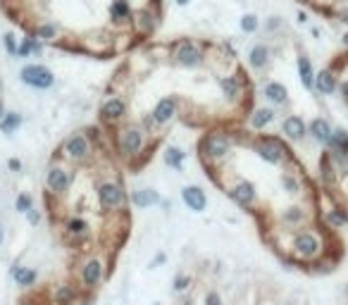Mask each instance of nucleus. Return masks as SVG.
<instances>
[{
	"instance_id": "41",
	"label": "nucleus",
	"mask_w": 348,
	"mask_h": 305,
	"mask_svg": "<svg viewBox=\"0 0 348 305\" xmlns=\"http://www.w3.org/2000/svg\"><path fill=\"white\" fill-rule=\"evenodd\" d=\"M3 239H5V234H3V229H0V246H3Z\"/></svg>"
},
{
	"instance_id": "5",
	"label": "nucleus",
	"mask_w": 348,
	"mask_h": 305,
	"mask_svg": "<svg viewBox=\"0 0 348 305\" xmlns=\"http://www.w3.org/2000/svg\"><path fill=\"white\" fill-rule=\"evenodd\" d=\"M229 148H231V141H229V136H224V134H210L208 138H205V143H203L205 155L212 158V160H222V158H227Z\"/></svg>"
},
{
	"instance_id": "43",
	"label": "nucleus",
	"mask_w": 348,
	"mask_h": 305,
	"mask_svg": "<svg viewBox=\"0 0 348 305\" xmlns=\"http://www.w3.org/2000/svg\"><path fill=\"white\" fill-rule=\"evenodd\" d=\"M343 43H346V45H348V34H343Z\"/></svg>"
},
{
	"instance_id": "14",
	"label": "nucleus",
	"mask_w": 348,
	"mask_h": 305,
	"mask_svg": "<svg viewBox=\"0 0 348 305\" xmlns=\"http://www.w3.org/2000/svg\"><path fill=\"white\" fill-rule=\"evenodd\" d=\"M174 110H177L174 100L172 98H162L160 103H157L155 112H153V119H155L157 124H167V122L174 117Z\"/></svg>"
},
{
	"instance_id": "15",
	"label": "nucleus",
	"mask_w": 348,
	"mask_h": 305,
	"mask_svg": "<svg viewBox=\"0 0 348 305\" xmlns=\"http://www.w3.org/2000/svg\"><path fill=\"white\" fill-rule=\"evenodd\" d=\"M284 134L291 138V141H301L303 136H305V124H303L301 117H289V119H284Z\"/></svg>"
},
{
	"instance_id": "45",
	"label": "nucleus",
	"mask_w": 348,
	"mask_h": 305,
	"mask_svg": "<svg viewBox=\"0 0 348 305\" xmlns=\"http://www.w3.org/2000/svg\"><path fill=\"white\" fill-rule=\"evenodd\" d=\"M182 305H193V303H191V300H186V303H182Z\"/></svg>"
},
{
	"instance_id": "30",
	"label": "nucleus",
	"mask_w": 348,
	"mask_h": 305,
	"mask_svg": "<svg viewBox=\"0 0 348 305\" xmlns=\"http://www.w3.org/2000/svg\"><path fill=\"white\" fill-rule=\"evenodd\" d=\"M222 86H224V93H227L229 98H234L238 93V81L234 79V77H227V79L222 81Z\"/></svg>"
},
{
	"instance_id": "28",
	"label": "nucleus",
	"mask_w": 348,
	"mask_h": 305,
	"mask_svg": "<svg viewBox=\"0 0 348 305\" xmlns=\"http://www.w3.org/2000/svg\"><path fill=\"white\" fill-rule=\"evenodd\" d=\"M127 15H129L127 0H115V3H112V17L122 19V17H127Z\"/></svg>"
},
{
	"instance_id": "24",
	"label": "nucleus",
	"mask_w": 348,
	"mask_h": 305,
	"mask_svg": "<svg viewBox=\"0 0 348 305\" xmlns=\"http://www.w3.org/2000/svg\"><path fill=\"white\" fill-rule=\"evenodd\" d=\"M267 57H270V50H267L265 45H255L253 50H250V64L260 69V67H265L267 64Z\"/></svg>"
},
{
	"instance_id": "38",
	"label": "nucleus",
	"mask_w": 348,
	"mask_h": 305,
	"mask_svg": "<svg viewBox=\"0 0 348 305\" xmlns=\"http://www.w3.org/2000/svg\"><path fill=\"white\" fill-rule=\"evenodd\" d=\"M141 19H143V22H141V27H143V29H148V27H153V22H148V19H153V17H148L146 12H143V15H141Z\"/></svg>"
},
{
	"instance_id": "31",
	"label": "nucleus",
	"mask_w": 348,
	"mask_h": 305,
	"mask_svg": "<svg viewBox=\"0 0 348 305\" xmlns=\"http://www.w3.org/2000/svg\"><path fill=\"white\" fill-rule=\"evenodd\" d=\"M241 27H243V31H255L257 29V17L255 15H246V17L241 19Z\"/></svg>"
},
{
	"instance_id": "20",
	"label": "nucleus",
	"mask_w": 348,
	"mask_h": 305,
	"mask_svg": "<svg viewBox=\"0 0 348 305\" xmlns=\"http://www.w3.org/2000/svg\"><path fill=\"white\" fill-rule=\"evenodd\" d=\"M184 160H186V152L182 150V148H177V145H169L165 150V162L169 165V167H174V170H182Z\"/></svg>"
},
{
	"instance_id": "12",
	"label": "nucleus",
	"mask_w": 348,
	"mask_h": 305,
	"mask_svg": "<svg viewBox=\"0 0 348 305\" xmlns=\"http://www.w3.org/2000/svg\"><path fill=\"white\" fill-rule=\"evenodd\" d=\"M36 269H31V267H22V265H15L12 267V279L17 281V286L22 288H29V286H34L36 284Z\"/></svg>"
},
{
	"instance_id": "9",
	"label": "nucleus",
	"mask_w": 348,
	"mask_h": 305,
	"mask_svg": "<svg viewBox=\"0 0 348 305\" xmlns=\"http://www.w3.org/2000/svg\"><path fill=\"white\" fill-rule=\"evenodd\" d=\"M141 148H143V134L138 129H124L122 136H119V150L134 158Z\"/></svg>"
},
{
	"instance_id": "8",
	"label": "nucleus",
	"mask_w": 348,
	"mask_h": 305,
	"mask_svg": "<svg viewBox=\"0 0 348 305\" xmlns=\"http://www.w3.org/2000/svg\"><path fill=\"white\" fill-rule=\"evenodd\" d=\"M182 200L186 203L189 210H193V212H203V210L208 207V196H205V191H203L201 186H184Z\"/></svg>"
},
{
	"instance_id": "37",
	"label": "nucleus",
	"mask_w": 348,
	"mask_h": 305,
	"mask_svg": "<svg viewBox=\"0 0 348 305\" xmlns=\"http://www.w3.org/2000/svg\"><path fill=\"white\" fill-rule=\"evenodd\" d=\"M162 262H165V253H160V255H157V258H155V260L150 262V269H155L157 265H162Z\"/></svg>"
},
{
	"instance_id": "13",
	"label": "nucleus",
	"mask_w": 348,
	"mask_h": 305,
	"mask_svg": "<svg viewBox=\"0 0 348 305\" xmlns=\"http://www.w3.org/2000/svg\"><path fill=\"white\" fill-rule=\"evenodd\" d=\"M79 298V291L69 284H60V286L53 291V303L55 305H74V300Z\"/></svg>"
},
{
	"instance_id": "2",
	"label": "nucleus",
	"mask_w": 348,
	"mask_h": 305,
	"mask_svg": "<svg viewBox=\"0 0 348 305\" xmlns=\"http://www.w3.org/2000/svg\"><path fill=\"white\" fill-rule=\"evenodd\" d=\"M255 150H257V155H260L265 162H270V165H282L284 160H289V150H286L277 138H260L255 143Z\"/></svg>"
},
{
	"instance_id": "27",
	"label": "nucleus",
	"mask_w": 348,
	"mask_h": 305,
	"mask_svg": "<svg viewBox=\"0 0 348 305\" xmlns=\"http://www.w3.org/2000/svg\"><path fill=\"white\" fill-rule=\"evenodd\" d=\"M189 286H191L189 274H177L174 277V293H184V291H189Z\"/></svg>"
},
{
	"instance_id": "21",
	"label": "nucleus",
	"mask_w": 348,
	"mask_h": 305,
	"mask_svg": "<svg viewBox=\"0 0 348 305\" xmlns=\"http://www.w3.org/2000/svg\"><path fill=\"white\" fill-rule=\"evenodd\" d=\"M315 86L322 91V93H334V89H336V79H334V74L331 72H320L317 74V79H315Z\"/></svg>"
},
{
	"instance_id": "36",
	"label": "nucleus",
	"mask_w": 348,
	"mask_h": 305,
	"mask_svg": "<svg viewBox=\"0 0 348 305\" xmlns=\"http://www.w3.org/2000/svg\"><path fill=\"white\" fill-rule=\"evenodd\" d=\"M5 45H8V50H10V53H17V48H15V38L10 36V34L5 36Z\"/></svg>"
},
{
	"instance_id": "44",
	"label": "nucleus",
	"mask_w": 348,
	"mask_h": 305,
	"mask_svg": "<svg viewBox=\"0 0 348 305\" xmlns=\"http://www.w3.org/2000/svg\"><path fill=\"white\" fill-rule=\"evenodd\" d=\"M3 117H5V115H3V105H0V119H3Z\"/></svg>"
},
{
	"instance_id": "34",
	"label": "nucleus",
	"mask_w": 348,
	"mask_h": 305,
	"mask_svg": "<svg viewBox=\"0 0 348 305\" xmlns=\"http://www.w3.org/2000/svg\"><path fill=\"white\" fill-rule=\"evenodd\" d=\"M27 219H29V224L31 226H36L38 222H41V212H38L36 207H31V210L27 212Z\"/></svg>"
},
{
	"instance_id": "23",
	"label": "nucleus",
	"mask_w": 348,
	"mask_h": 305,
	"mask_svg": "<svg viewBox=\"0 0 348 305\" xmlns=\"http://www.w3.org/2000/svg\"><path fill=\"white\" fill-rule=\"evenodd\" d=\"M298 72H301V81L305 89H312V64L308 57H298Z\"/></svg>"
},
{
	"instance_id": "35",
	"label": "nucleus",
	"mask_w": 348,
	"mask_h": 305,
	"mask_svg": "<svg viewBox=\"0 0 348 305\" xmlns=\"http://www.w3.org/2000/svg\"><path fill=\"white\" fill-rule=\"evenodd\" d=\"M8 167L12 172H19V170H22V162H19L17 158H10V160H8Z\"/></svg>"
},
{
	"instance_id": "39",
	"label": "nucleus",
	"mask_w": 348,
	"mask_h": 305,
	"mask_svg": "<svg viewBox=\"0 0 348 305\" xmlns=\"http://www.w3.org/2000/svg\"><path fill=\"white\" fill-rule=\"evenodd\" d=\"M29 50H31V43H24L22 48H19V55H27Z\"/></svg>"
},
{
	"instance_id": "19",
	"label": "nucleus",
	"mask_w": 348,
	"mask_h": 305,
	"mask_svg": "<svg viewBox=\"0 0 348 305\" xmlns=\"http://www.w3.org/2000/svg\"><path fill=\"white\" fill-rule=\"evenodd\" d=\"M272 119H275V112H272V110H270V108H260V110L253 112V117H250V126H253V129H265Z\"/></svg>"
},
{
	"instance_id": "25",
	"label": "nucleus",
	"mask_w": 348,
	"mask_h": 305,
	"mask_svg": "<svg viewBox=\"0 0 348 305\" xmlns=\"http://www.w3.org/2000/svg\"><path fill=\"white\" fill-rule=\"evenodd\" d=\"M86 232H89V222L81 219V217H72V219L67 222V234H72V236H83Z\"/></svg>"
},
{
	"instance_id": "10",
	"label": "nucleus",
	"mask_w": 348,
	"mask_h": 305,
	"mask_svg": "<svg viewBox=\"0 0 348 305\" xmlns=\"http://www.w3.org/2000/svg\"><path fill=\"white\" fill-rule=\"evenodd\" d=\"M229 196L236 200L238 205L241 207H250L253 203H255V198H257V191H255V186L250 184V181H246V179H241V181H236V186L229 191Z\"/></svg>"
},
{
	"instance_id": "26",
	"label": "nucleus",
	"mask_w": 348,
	"mask_h": 305,
	"mask_svg": "<svg viewBox=\"0 0 348 305\" xmlns=\"http://www.w3.org/2000/svg\"><path fill=\"white\" fill-rule=\"evenodd\" d=\"M22 124V117L15 115V112H10V115H5L3 119H0V129L5 131V134H10V131H15L17 126Z\"/></svg>"
},
{
	"instance_id": "6",
	"label": "nucleus",
	"mask_w": 348,
	"mask_h": 305,
	"mask_svg": "<svg viewBox=\"0 0 348 305\" xmlns=\"http://www.w3.org/2000/svg\"><path fill=\"white\" fill-rule=\"evenodd\" d=\"M64 152H67L69 160H86V158L91 155V145L86 141V136L74 134L64 141Z\"/></svg>"
},
{
	"instance_id": "48",
	"label": "nucleus",
	"mask_w": 348,
	"mask_h": 305,
	"mask_svg": "<svg viewBox=\"0 0 348 305\" xmlns=\"http://www.w3.org/2000/svg\"><path fill=\"white\" fill-rule=\"evenodd\" d=\"M0 89H3V81H0Z\"/></svg>"
},
{
	"instance_id": "33",
	"label": "nucleus",
	"mask_w": 348,
	"mask_h": 305,
	"mask_svg": "<svg viewBox=\"0 0 348 305\" xmlns=\"http://www.w3.org/2000/svg\"><path fill=\"white\" fill-rule=\"evenodd\" d=\"M205 305H222V296L217 291H208L205 293Z\"/></svg>"
},
{
	"instance_id": "3",
	"label": "nucleus",
	"mask_w": 348,
	"mask_h": 305,
	"mask_svg": "<svg viewBox=\"0 0 348 305\" xmlns=\"http://www.w3.org/2000/svg\"><path fill=\"white\" fill-rule=\"evenodd\" d=\"M22 79H24V84H29V86H34V89H50L53 86V72L48 69V67H43V64H29V67H24L22 69Z\"/></svg>"
},
{
	"instance_id": "46",
	"label": "nucleus",
	"mask_w": 348,
	"mask_h": 305,
	"mask_svg": "<svg viewBox=\"0 0 348 305\" xmlns=\"http://www.w3.org/2000/svg\"><path fill=\"white\" fill-rule=\"evenodd\" d=\"M153 305H162V303H153Z\"/></svg>"
},
{
	"instance_id": "40",
	"label": "nucleus",
	"mask_w": 348,
	"mask_h": 305,
	"mask_svg": "<svg viewBox=\"0 0 348 305\" xmlns=\"http://www.w3.org/2000/svg\"><path fill=\"white\" fill-rule=\"evenodd\" d=\"M341 93H343V98L348 100V81H343V84H341Z\"/></svg>"
},
{
	"instance_id": "32",
	"label": "nucleus",
	"mask_w": 348,
	"mask_h": 305,
	"mask_svg": "<svg viewBox=\"0 0 348 305\" xmlns=\"http://www.w3.org/2000/svg\"><path fill=\"white\" fill-rule=\"evenodd\" d=\"M36 34L41 38H53L55 36V27H53V24H43V27H38Z\"/></svg>"
},
{
	"instance_id": "1",
	"label": "nucleus",
	"mask_w": 348,
	"mask_h": 305,
	"mask_svg": "<svg viewBox=\"0 0 348 305\" xmlns=\"http://www.w3.org/2000/svg\"><path fill=\"white\" fill-rule=\"evenodd\" d=\"M105 279V265L98 258H89L81 265V286L86 291H96Z\"/></svg>"
},
{
	"instance_id": "47",
	"label": "nucleus",
	"mask_w": 348,
	"mask_h": 305,
	"mask_svg": "<svg viewBox=\"0 0 348 305\" xmlns=\"http://www.w3.org/2000/svg\"><path fill=\"white\" fill-rule=\"evenodd\" d=\"M86 305H96V303H86Z\"/></svg>"
},
{
	"instance_id": "29",
	"label": "nucleus",
	"mask_w": 348,
	"mask_h": 305,
	"mask_svg": "<svg viewBox=\"0 0 348 305\" xmlns=\"http://www.w3.org/2000/svg\"><path fill=\"white\" fill-rule=\"evenodd\" d=\"M15 207H17V212H29V210L34 207V200H31V196L22 193V196H17V203H15Z\"/></svg>"
},
{
	"instance_id": "42",
	"label": "nucleus",
	"mask_w": 348,
	"mask_h": 305,
	"mask_svg": "<svg viewBox=\"0 0 348 305\" xmlns=\"http://www.w3.org/2000/svg\"><path fill=\"white\" fill-rule=\"evenodd\" d=\"M177 3H179V5H186V3H189V0H177Z\"/></svg>"
},
{
	"instance_id": "7",
	"label": "nucleus",
	"mask_w": 348,
	"mask_h": 305,
	"mask_svg": "<svg viewBox=\"0 0 348 305\" xmlns=\"http://www.w3.org/2000/svg\"><path fill=\"white\" fill-rule=\"evenodd\" d=\"M46 184H48V191L50 193H57L60 196V193H67L69 184H72V177L62 167H50L48 170V177H46Z\"/></svg>"
},
{
	"instance_id": "17",
	"label": "nucleus",
	"mask_w": 348,
	"mask_h": 305,
	"mask_svg": "<svg viewBox=\"0 0 348 305\" xmlns=\"http://www.w3.org/2000/svg\"><path fill=\"white\" fill-rule=\"evenodd\" d=\"M177 57H179V62H182V64H189V67H193V64L201 62V53H198V50H196V45H191V43H184L182 48H179Z\"/></svg>"
},
{
	"instance_id": "16",
	"label": "nucleus",
	"mask_w": 348,
	"mask_h": 305,
	"mask_svg": "<svg viewBox=\"0 0 348 305\" xmlns=\"http://www.w3.org/2000/svg\"><path fill=\"white\" fill-rule=\"evenodd\" d=\"M131 203L136 207H150V205H155V203H160V193L153 189H141L131 196Z\"/></svg>"
},
{
	"instance_id": "4",
	"label": "nucleus",
	"mask_w": 348,
	"mask_h": 305,
	"mask_svg": "<svg viewBox=\"0 0 348 305\" xmlns=\"http://www.w3.org/2000/svg\"><path fill=\"white\" fill-rule=\"evenodd\" d=\"M124 189L115 184V181H105L101 189H98V200H101L103 210H117L124 205Z\"/></svg>"
},
{
	"instance_id": "22",
	"label": "nucleus",
	"mask_w": 348,
	"mask_h": 305,
	"mask_svg": "<svg viewBox=\"0 0 348 305\" xmlns=\"http://www.w3.org/2000/svg\"><path fill=\"white\" fill-rule=\"evenodd\" d=\"M265 96L277 105H284L286 103V89L282 84H267L265 86Z\"/></svg>"
},
{
	"instance_id": "11",
	"label": "nucleus",
	"mask_w": 348,
	"mask_h": 305,
	"mask_svg": "<svg viewBox=\"0 0 348 305\" xmlns=\"http://www.w3.org/2000/svg\"><path fill=\"white\" fill-rule=\"evenodd\" d=\"M124 110H127L124 100L122 98H110L101 108V117L105 119V122H115V119H119V117L124 115Z\"/></svg>"
},
{
	"instance_id": "18",
	"label": "nucleus",
	"mask_w": 348,
	"mask_h": 305,
	"mask_svg": "<svg viewBox=\"0 0 348 305\" xmlns=\"http://www.w3.org/2000/svg\"><path fill=\"white\" fill-rule=\"evenodd\" d=\"M310 131H312V136H315L320 143H329V141H331V126L327 124L324 119H312Z\"/></svg>"
}]
</instances>
